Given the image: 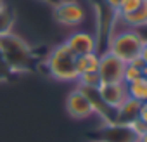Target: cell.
Returning <instances> with one entry per match:
<instances>
[{
	"instance_id": "obj_2",
	"label": "cell",
	"mask_w": 147,
	"mask_h": 142,
	"mask_svg": "<svg viewBox=\"0 0 147 142\" xmlns=\"http://www.w3.org/2000/svg\"><path fill=\"white\" fill-rule=\"evenodd\" d=\"M45 68L47 73L57 80V82H76L78 78V71H76V55L71 52V49L62 42L55 45L47 59H45Z\"/></svg>"
},
{
	"instance_id": "obj_27",
	"label": "cell",
	"mask_w": 147,
	"mask_h": 142,
	"mask_svg": "<svg viewBox=\"0 0 147 142\" xmlns=\"http://www.w3.org/2000/svg\"><path fill=\"white\" fill-rule=\"evenodd\" d=\"M2 66H5V64H4V59H2V54H0V68H2Z\"/></svg>"
},
{
	"instance_id": "obj_1",
	"label": "cell",
	"mask_w": 147,
	"mask_h": 142,
	"mask_svg": "<svg viewBox=\"0 0 147 142\" xmlns=\"http://www.w3.org/2000/svg\"><path fill=\"white\" fill-rule=\"evenodd\" d=\"M0 54H2L5 68L12 73H23L31 66V49L28 42L16 33L0 37Z\"/></svg>"
},
{
	"instance_id": "obj_13",
	"label": "cell",
	"mask_w": 147,
	"mask_h": 142,
	"mask_svg": "<svg viewBox=\"0 0 147 142\" xmlns=\"http://www.w3.org/2000/svg\"><path fill=\"white\" fill-rule=\"evenodd\" d=\"M126 92H128V97H133L140 102H145L147 101V78L140 76L135 82L126 83Z\"/></svg>"
},
{
	"instance_id": "obj_7",
	"label": "cell",
	"mask_w": 147,
	"mask_h": 142,
	"mask_svg": "<svg viewBox=\"0 0 147 142\" xmlns=\"http://www.w3.org/2000/svg\"><path fill=\"white\" fill-rule=\"evenodd\" d=\"M71 52L75 55H83V54H90V52H99V42L97 38L88 33V31H83V30H78V31H73L66 42H64Z\"/></svg>"
},
{
	"instance_id": "obj_11",
	"label": "cell",
	"mask_w": 147,
	"mask_h": 142,
	"mask_svg": "<svg viewBox=\"0 0 147 142\" xmlns=\"http://www.w3.org/2000/svg\"><path fill=\"white\" fill-rule=\"evenodd\" d=\"M99 61H100V54L99 52H90V54L76 55V71H78V75L97 73Z\"/></svg>"
},
{
	"instance_id": "obj_26",
	"label": "cell",
	"mask_w": 147,
	"mask_h": 142,
	"mask_svg": "<svg viewBox=\"0 0 147 142\" xmlns=\"http://www.w3.org/2000/svg\"><path fill=\"white\" fill-rule=\"evenodd\" d=\"M138 142H147V135H144V137H140V139H138Z\"/></svg>"
},
{
	"instance_id": "obj_17",
	"label": "cell",
	"mask_w": 147,
	"mask_h": 142,
	"mask_svg": "<svg viewBox=\"0 0 147 142\" xmlns=\"http://www.w3.org/2000/svg\"><path fill=\"white\" fill-rule=\"evenodd\" d=\"M140 76H144V75H142V68H137V66L131 64V62H128V64L125 66V71H123V83H131V82H135V80L140 78Z\"/></svg>"
},
{
	"instance_id": "obj_22",
	"label": "cell",
	"mask_w": 147,
	"mask_h": 142,
	"mask_svg": "<svg viewBox=\"0 0 147 142\" xmlns=\"http://www.w3.org/2000/svg\"><path fill=\"white\" fill-rule=\"evenodd\" d=\"M140 59L144 61V64H147V43L142 45V50H140Z\"/></svg>"
},
{
	"instance_id": "obj_19",
	"label": "cell",
	"mask_w": 147,
	"mask_h": 142,
	"mask_svg": "<svg viewBox=\"0 0 147 142\" xmlns=\"http://www.w3.org/2000/svg\"><path fill=\"white\" fill-rule=\"evenodd\" d=\"M135 30V33L140 37V40L144 42V43H147V23H144V24H140V26H137V28H133Z\"/></svg>"
},
{
	"instance_id": "obj_3",
	"label": "cell",
	"mask_w": 147,
	"mask_h": 142,
	"mask_svg": "<svg viewBox=\"0 0 147 142\" xmlns=\"http://www.w3.org/2000/svg\"><path fill=\"white\" fill-rule=\"evenodd\" d=\"M111 33L113 35L109 37L106 50L113 52L116 57H119L126 64L131 62L133 59L140 57L144 42L140 40V37L135 33L133 28H123L119 31H111Z\"/></svg>"
},
{
	"instance_id": "obj_9",
	"label": "cell",
	"mask_w": 147,
	"mask_h": 142,
	"mask_svg": "<svg viewBox=\"0 0 147 142\" xmlns=\"http://www.w3.org/2000/svg\"><path fill=\"white\" fill-rule=\"evenodd\" d=\"M100 140L104 142H138V137L133 133L130 125L113 123V125H104V128L100 130Z\"/></svg>"
},
{
	"instance_id": "obj_14",
	"label": "cell",
	"mask_w": 147,
	"mask_h": 142,
	"mask_svg": "<svg viewBox=\"0 0 147 142\" xmlns=\"http://www.w3.org/2000/svg\"><path fill=\"white\" fill-rule=\"evenodd\" d=\"M14 24H16V14L9 7L0 11V37L14 33Z\"/></svg>"
},
{
	"instance_id": "obj_5",
	"label": "cell",
	"mask_w": 147,
	"mask_h": 142,
	"mask_svg": "<svg viewBox=\"0 0 147 142\" xmlns=\"http://www.w3.org/2000/svg\"><path fill=\"white\" fill-rule=\"evenodd\" d=\"M125 66H126V62H123L113 52L104 50L100 54L99 69H97L99 78H100V83H123Z\"/></svg>"
},
{
	"instance_id": "obj_18",
	"label": "cell",
	"mask_w": 147,
	"mask_h": 142,
	"mask_svg": "<svg viewBox=\"0 0 147 142\" xmlns=\"http://www.w3.org/2000/svg\"><path fill=\"white\" fill-rule=\"evenodd\" d=\"M130 125V128L133 130V133L140 139V137H144V135H147V123H144L142 120H135V121H131V123H128Z\"/></svg>"
},
{
	"instance_id": "obj_24",
	"label": "cell",
	"mask_w": 147,
	"mask_h": 142,
	"mask_svg": "<svg viewBox=\"0 0 147 142\" xmlns=\"http://www.w3.org/2000/svg\"><path fill=\"white\" fill-rule=\"evenodd\" d=\"M7 7V4H5V0H0V11H4Z\"/></svg>"
},
{
	"instance_id": "obj_8",
	"label": "cell",
	"mask_w": 147,
	"mask_h": 142,
	"mask_svg": "<svg viewBox=\"0 0 147 142\" xmlns=\"http://www.w3.org/2000/svg\"><path fill=\"white\" fill-rule=\"evenodd\" d=\"M97 92L102 102L111 109H118L128 97L126 83H100L97 87Z\"/></svg>"
},
{
	"instance_id": "obj_15",
	"label": "cell",
	"mask_w": 147,
	"mask_h": 142,
	"mask_svg": "<svg viewBox=\"0 0 147 142\" xmlns=\"http://www.w3.org/2000/svg\"><path fill=\"white\" fill-rule=\"evenodd\" d=\"M76 83L80 89H97L100 85V78H99V73H83V75H78Z\"/></svg>"
},
{
	"instance_id": "obj_28",
	"label": "cell",
	"mask_w": 147,
	"mask_h": 142,
	"mask_svg": "<svg viewBox=\"0 0 147 142\" xmlns=\"http://www.w3.org/2000/svg\"><path fill=\"white\" fill-rule=\"evenodd\" d=\"M94 142H104V140H100V139H99V140H94Z\"/></svg>"
},
{
	"instance_id": "obj_23",
	"label": "cell",
	"mask_w": 147,
	"mask_h": 142,
	"mask_svg": "<svg viewBox=\"0 0 147 142\" xmlns=\"http://www.w3.org/2000/svg\"><path fill=\"white\" fill-rule=\"evenodd\" d=\"M131 64H135L137 68H144V66H145V64H144V61H142L140 57H137V59H133V61H131Z\"/></svg>"
},
{
	"instance_id": "obj_12",
	"label": "cell",
	"mask_w": 147,
	"mask_h": 142,
	"mask_svg": "<svg viewBox=\"0 0 147 142\" xmlns=\"http://www.w3.org/2000/svg\"><path fill=\"white\" fill-rule=\"evenodd\" d=\"M114 16H116V14H114ZM116 19H118L123 26H126V28H137V26L147 23V2L144 0V4H142L137 11H133L131 14L123 16V18H118V16H116Z\"/></svg>"
},
{
	"instance_id": "obj_25",
	"label": "cell",
	"mask_w": 147,
	"mask_h": 142,
	"mask_svg": "<svg viewBox=\"0 0 147 142\" xmlns=\"http://www.w3.org/2000/svg\"><path fill=\"white\" fill-rule=\"evenodd\" d=\"M142 75H144V78H147V64L142 68Z\"/></svg>"
},
{
	"instance_id": "obj_16",
	"label": "cell",
	"mask_w": 147,
	"mask_h": 142,
	"mask_svg": "<svg viewBox=\"0 0 147 142\" xmlns=\"http://www.w3.org/2000/svg\"><path fill=\"white\" fill-rule=\"evenodd\" d=\"M142 4H144V0H123L121 5H119V9H118L114 14H116L118 18L128 16V14H131L133 11H137Z\"/></svg>"
},
{
	"instance_id": "obj_21",
	"label": "cell",
	"mask_w": 147,
	"mask_h": 142,
	"mask_svg": "<svg viewBox=\"0 0 147 142\" xmlns=\"http://www.w3.org/2000/svg\"><path fill=\"white\" fill-rule=\"evenodd\" d=\"M138 120H142L144 123H147V101L142 102L140 106V114H138Z\"/></svg>"
},
{
	"instance_id": "obj_4",
	"label": "cell",
	"mask_w": 147,
	"mask_h": 142,
	"mask_svg": "<svg viewBox=\"0 0 147 142\" xmlns=\"http://www.w3.org/2000/svg\"><path fill=\"white\" fill-rule=\"evenodd\" d=\"M54 7V19L66 28H76L85 23L87 12L78 0H59Z\"/></svg>"
},
{
	"instance_id": "obj_6",
	"label": "cell",
	"mask_w": 147,
	"mask_h": 142,
	"mask_svg": "<svg viewBox=\"0 0 147 142\" xmlns=\"http://www.w3.org/2000/svg\"><path fill=\"white\" fill-rule=\"evenodd\" d=\"M66 111L73 120H87L94 114V108L87 97V94L76 87L66 97Z\"/></svg>"
},
{
	"instance_id": "obj_20",
	"label": "cell",
	"mask_w": 147,
	"mask_h": 142,
	"mask_svg": "<svg viewBox=\"0 0 147 142\" xmlns=\"http://www.w3.org/2000/svg\"><path fill=\"white\" fill-rule=\"evenodd\" d=\"M121 2H123V0H104V4L107 5V9H109L111 12H116V11L119 9Z\"/></svg>"
},
{
	"instance_id": "obj_10",
	"label": "cell",
	"mask_w": 147,
	"mask_h": 142,
	"mask_svg": "<svg viewBox=\"0 0 147 142\" xmlns=\"http://www.w3.org/2000/svg\"><path fill=\"white\" fill-rule=\"evenodd\" d=\"M140 106H142L140 101H137L133 97H126L125 102L118 109H114L116 111V123L128 125V123L135 121L138 118V114H140Z\"/></svg>"
}]
</instances>
